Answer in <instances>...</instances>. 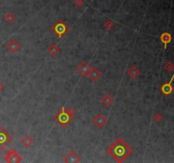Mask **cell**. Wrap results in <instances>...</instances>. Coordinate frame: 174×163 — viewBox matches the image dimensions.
<instances>
[{"instance_id": "1", "label": "cell", "mask_w": 174, "mask_h": 163, "mask_svg": "<svg viewBox=\"0 0 174 163\" xmlns=\"http://www.w3.org/2000/svg\"><path fill=\"white\" fill-rule=\"evenodd\" d=\"M107 151L117 162H121L130 155L132 149L121 138H118Z\"/></svg>"}, {"instance_id": "2", "label": "cell", "mask_w": 174, "mask_h": 163, "mask_svg": "<svg viewBox=\"0 0 174 163\" xmlns=\"http://www.w3.org/2000/svg\"><path fill=\"white\" fill-rule=\"evenodd\" d=\"M73 113H74V109L72 108H70V110H67L62 108L61 111L59 113V116H57L55 118L62 127H66L72 121Z\"/></svg>"}, {"instance_id": "3", "label": "cell", "mask_w": 174, "mask_h": 163, "mask_svg": "<svg viewBox=\"0 0 174 163\" xmlns=\"http://www.w3.org/2000/svg\"><path fill=\"white\" fill-rule=\"evenodd\" d=\"M12 139H13L12 137L8 133V131L5 128L1 127L0 128V149H3L4 147H6Z\"/></svg>"}, {"instance_id": "4", "label": "cell", "mask_w": 174, "mask_h": 163, "mask_svg": "<svg viewBox=\"0 0 174 163\" xmlns=\"http://www.w3.org/2000/svg\"><path fill=\"white\" fill-rule=\"evenodd\" d=\"M4 160L7 162H20L21 161L20 156L15 151V149H10L6 152Z\"/></svg>"}, {"instance_id": "5", "label": "cell", "mask_w": 174, "mask_h": 163, "mask_svg": "<svg viewBox=\"0 0 174 163\" xmlns=\"http://www.w3.org/2000/svg\"><path fill=\"white\" fill-rule=\"evenodd\" d=\"M93 124L98 128L100 129V128H102L105 125V123L107 122V119H106V117L104 116H103L102 114H98L93 119Z\"/></svg>"}, {"instance_id": "6", "label": "cell", "mask_w": 174, "mask_h": 163, "mask_svg": "<svg viewBox=\"0 0 174 163\" xmlns=\"http://www.w3.org/2000/svg\"><path fill=\"white\" fill-rule=\"evenodd\" d=\"M6 48H8V50L11 53H15L16 51H18L20 48V44L19 42H17L15 39H11L8 42V44H6Z\"/></svg>"}, {"instance_id": "7", "label": "cell", "mask_w": 174, "mask_h": 163, "mask_svg": "<svg viewBox=\"0 0 174 163\" xmlns=\"http://www.w3.org/2000/svg\"><path fill=\"white\" fill-rule=\"evenodd\" d=\"M64 161L66 162H80V157L76 155V153L75 151L71 150L68 153V155L66 156Z\"/></svg>"}, {"instance_id": "8", "label": "cell", "mask_w": 174, "mask_h": 163, "mask_svg": "<svg viewBox=\"0 0 174 163\" xmlns=\"http://www.w3.org/2000/svg\"><path fill=\"white\" fill-rule=\"evenodd\" d=\"M87 76L91 78L92 81L96 82L101 76V72L97 68H90Z\"/></svg>"}, {"instance_id": "9", "label": "cell", "mask_w": 174, "mask_h": 163, "mask_svg": "<svg viewBox=\"0 0 174 163\" xmlns=\"http://www.w3.org/2000/svg\"><path fill=\"white\" fill-rule=\"evenodd\" d=\"M90 70L89 65H87L86 62H82L78 66H77V72L79 74H81L82 76H87L88 74V72Z\"/></svg>"}, {"instance_id": "10", "label": "cell", "mask_w": 174, "mask_h": 163, "mask_svg": "<svg viewBox=\"0 0 174 163\" xmlns=\"http://www.w3.org/2000/svg\"><path fill=\"white\" fill-rule=\"evenodd\" d=\"M55 31L58 34V36L59 37H61V36H63V34L66 32V27L65 26V24L62 22V21H59L58 23L55 25Z\"/></svg>"}, {"instance_id": "11", "label": "cell", "mask_w": 174, "mask_h": 163, "mask_svg": "<svg viewBox=\"0 0 174 163\" xmlns=\"http://www.w3.org/2000/svg\"><path fill=\"white\" fill-rule=\"evenodd\" d=\"M101 102L104 104L105 106H111L114 102V99L112 97V95L111 94H105L102 97Z\"/></svg>"}, {"instance_id": "12", "label": "cell", "mask_w": 174, "mask_h": 163, "mask_svg": "<svg viewBox=\"0 0 174 163\" xmlns=\"http://www.w3.org/2000/svg\"><path fill=\"white\" fill-rule=\"evenodd\" d=\"M128 73L129 76H130L132 79H136V78H138V76L140 74V72L139 71V69L137 68V66L132 65L130 69L128 70Z\"/></svg>"}, {"instance_id": "13", "label": "cell", "mask_w": 174, "mask_h": 163, "mask_svg": "<svg viewBox=\"0 0 174 163\" xmlns=\"http://www.w3.org/2000/svg\"><path fill=\"white\" fill-rule=\"evenodd\" d=\"M48 51L50 53V55H56L60 51V49H59V48L57 45L52 44L51 46L48 47Z\"/></svg>"}, {"instance_id": "14", "label": "cell", "mask_w": 174, "mask_h": 163, "mask_svg": "<svg viewBox=\"0 0 174 163\" xmlns=\"http://www.w3.org/2000/svg\"><path fill=\"white\" fill-rule=\"evenodd\" d=\"M21 143H22V145L25 146V147H30L31 145H32V143H33V140L30 138L29 136H25L24 138H23V139L21 140Z\"/></svg>"}, {"instance_id": "15", "label": "cell", "mask_w": 174, "mask_h": 163, "mask_svg": "<svg viewBox=\"0 0 174 163\" xmlns=\"http://www.w3.org/2000/svg\"><path fill=\"white\" fill-rule=\"evenodd\" d=\"M161 90H162V92H163L164 93L169 94V93L173 91V88H172V86H171L170 84H165V85L162 86Z\"/></svg>"}, {"instance_id": "16", "label": "cell", "mask_w": 174, "mask_h": 163, "mask_svg": "<svg viewBox=\"0 0 174 163\" xmlns=\"http://www.w3.org/2000/svg\"><path fill=\"white\" fill-rule=\"evenodd\" d=\"M160 39H161V41H162L163 43L167 44V43H169V42L171 41V36H170L169 33H164V34H162Z\"/></svg>"}, {"instance_id": "17", "label": "cell", "mask_w": 174, "mask_h": 163, "mask_svg": "<svg viewBox=\"0 0 174 163\" xmlns=\"http://www.w3.org/2000/svg\"><path fill=\"white\" fill-rule=\"evenodd\" d=\"M4 20H5L7 22L11 23V22H14V20H15V15H13L12 13H8V14H6L5 16H4Z\"/></svg>"}, {"instance_id": "18", "label": "cell", "mask_w": 174, "mask_h": 163, "mask_svg": "<svg viewBox=\"0 0 174 163\" xmlns=\"http://www.w3.org/2000/svg\"><path fill=\"white\" fill-rule=\"evenodd\" d=\"M104 27H106V29L111 30L112 28H113V23H112V22H111V21L109 20V21H107V22L105 23Z\"/></svg>"}, {"instance_id": "19", "label": "cell", "mask_w": 174, "mask_h": 163, "mask_svg": "<svg viewBox=\"0 0 174 163\" xmlns=\"http://www.w3.org/2000/svg\"><path fill=\"white\" fill-rule=\"evenodd\" d=\"M165 68H166L168 72H170L171 70H173V65H171V63H167V64L166 65Z\"/></svg>"}, {"instance_id": "20", "label": "cell", "mask_w": 174, "mask_h": 163, "mask_svg": "<svg viewBox=\"0 0 174 163\" xmlns=\"http://www.w3.org/2000/svg\"><path fill=\"white\" fill-rule=\"evenodd\" d=\"M161 118H162V117H161V116H160V114H156V115L154 117V119H155V120H156L157 121H159L160 120Z\"/></svg>"}, {"instance_id": "21", "label": "cell", "mask_w": 174, "mask_h": 163, "mask_svg": "<svg viewBox=\"0 0 174 163\" xmlns=\"http://www.w3.org/2000/svg\"><path fill=\"white\" fill-rule=\"evenodd\" d=\"M3 89H4V86H3V84L2 83H0V92L3 91Z\"/></svg>"}, {"instance_id": "22", "label": "cell", "mask_w": 174, "mask_h": 163, "mask_svg": "<svg viewBox=\"0 0 174 163\" xmlns=\"http://www.w3.org/2000/svg\"><path fill=\"white\" fill-rule=\"evenodd\" d=\"M1 154H2V153H1V151H0V156H1Z\"/></svg>"}]
</instances>
